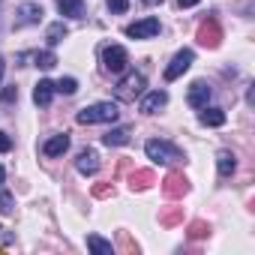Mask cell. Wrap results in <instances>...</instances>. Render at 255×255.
Masks as SVG:
<instances>
[{
	"instance_id": "obj_7",
	"label": "cell",
	"mask_w": 255,
	"mask_h": 255,
	"mask_svg": "<svg viewBox=\"0 0 255 255\" xmlns=\"http://www.w3.org/2000/svg\"><path fill=\"white\" fill-rule=\"evenodd\" d=\"M156 33H159V18H141V21L126 27V36L129 39H150Z\"/></svg>"
},
{
	"instance_id": "obj_3",
	"label": "cell",
	"mask_w": 255,
	"mask_h": 255,
	"mask_svg": "<svg viewBox=\"0 0 255 255\" xmlns=\"http://www.w3.org/2000/svg\"><path fill=\"white\" fill-rule=\"evenodd\" d=\"M144 153H147V159H153V162H183V159H186L180 147H174V144H168V141H159V138H150V141L144 144Z\"/></svg>"
},
{
	"instance_id": "obj_35",
	"label": "cell",
	"mask_w": 255,
	"mask_h": 255,
	"mask_svg": "<svg viewBox=\"0 0 255 255\" xmlns=\"http://www.w3.org/2000/svg\"><path fill=\"white\" fill-rule=\"evenodd\" d=\"M0 234H3V228H0Z\"/></svg>"
},
{
	"instance_id": "obj_10",
	"label": "cell",
	"mask_w": 255,
	"mask_h": 255,
	"mask_svg": "<svg viewBox=\"0 0 255 255\" xmlns=\"http://www.w3.org/2000/svg\"><path fill=\"white\" fill-rule=\"evenodd\" d=\"M186 102L192 108H204L210 102V84L207 81H192L189 84V93H186Z\"/></svg>"
},
{
	"instance_id": "obj_4",
	"label": "cell",
	"mask_w": 255,
	"mask_h": 255,
	"mask_svg": "<svg viewBox=\"0 0 255 255\" xmlns=\"http://www.w3.org/2000/svg\"><path fill=\"white\" fill-rule=\"evenodd\" d=\"M126 63H129V54H126L123 45H105L102 48V66H105V72L120 75L126 69Z\"/></svg>"
},
{
	"instance_id": "obj_5",
	"label": "cell",
	"mask_w": 255,
	"mask_h": 255,
	"mask_svg": "<svg viewBox=\"0 0 255 255\" xmlns=\"http://www.w3.org/2000/svg\"><path fill=\"white\" fill-rule=\"evenodd\" d=\"M192 60H195V51L192 48H183V51H177L174 57H171V63L165 66V81H177L189 66H192Z\"/></svg>"
},
{
	"instance_id": "obj_15",
	"label": "cell",
	"mask_w": 255,
	"mask_h": 255,
	"mask_svg": "<svg viewBox=\"0 0 255 255\" xmlns=\"http://www.w3.org/2000/svg\"><path fill=\"white\" fill-rule=\"evenodd\" d=\"M102 144H105V147H123V144H129V129H126V126L108 129V132L102 135Z\"/></svg>"
},
{
	"instance_id": "obj_26",
	"label": "cell",
	"mask_w": 255,
	"mask_h": 255,
	"mask_svg": "<svg viewBox=\"0 0 255 255\" xmlns=\"http://www.w3.org/2000/svg\"><path fill=\"white\" fill-rule=\"evenodd\" d=\"M105 3H108V9H111V12H117V15L129 9V0H105Z\"/></svg>"
},
{
	"instance_id": "obj_30",
	"label": "cell",
	"mask_w": 255,
	"mask_h": 255,
	"mask_svg": "<svg viewBox=\"0 0 255 255\" xmlns=\"http://www.w3.org/2000/svg\"><path fill=\"white\" fill-rule=\"evenodd\" d=\"M114 192V186H108V183H102V186H93V195L96 198H105V195H111Z\"/></svg>"
},
{
	"instance_id": "obj_19",
	"label": "cell",
	"mask_w": 255,
	"mask_h": 255,
	"mask_svg": "<svg viewBox=\"0 0 255 255\" xmlns=\"http://www.w3.org/2000/svg\"><path fill=\"white\" fill-rule=\"evenodd\" d=\"M66 33H69V30H66V24H63V21H54V24L45 30V42L54 48V45H60V42L66 39Z\"/></svg>"
},
{
	"instance_id": "obj_27",
	"label": "cell",
	"mask_w": 255,
	"mask_h": 255,
	"mask_svg": "<svg viewBox=\"0 0 255 255\" xmlns=\"http://www.w3.org/2000/svg\"><path fill=\"white\" fill-rule=\"evenodd\" d=\"M15 99H18V87H15V84L0 93V102H3V105H6V102H15Z\"/></svg>"
},
{
	"instance_id": "obj_18",
	"label": "cell",
	"mask_w": 255,
	"mask_h": 255,
	"mask_svg": "<svg viewBox=\"0 0 255 255\" xmlns=\"http://www.w3.org/2000/svg\"><path fill=\"white\" fill-rule=\"evenodd\" d=\"M198 120L204 123V126H222L225 123V111L222 108H201V114H198Z\"/></svg>"
},
{
	"instance_id": "obj_20",
	"label": "cell",
	"mask_w": 255,
	"mask_h": 255,
	"mask_svg": "<svg viewBox=\"0 0 255 255\" xmlns=\"http://www.w3.org/2000/svg\"><path fill=\"white\" fill-rule=\"evenodd\" d=\"M87 249L96 252V255H114V246L108 240H102L99 234H87Z\"/></svg>"
},
{
	"instance_id": "obj_12",
	"label": "cell",
	"mask_w": 255,
	"mask_h": 255,
	"mask_svg": "<svg viewBox=\"0 0 255 255\" xmlns=\"http://www.w3.org/2000/svg\"><path fill=\"white\" fill-rule=\"evenodd\" d=\"M51 96H54V81L42 78V81L33 87V102H36L39 108H48V105H51Z\"/></svg>"
},
{
	"instance_id": "obj_24",
	"label": "cell",
	"mask_w": 255,
	"mask_h": 255,
	"mask_svg": "<svg viewBox=\"0 0 255 255\" xmlns=\"http://www.w3.org/2000/svg\"><path fill=\"white\" fill-rule=\"evenodd\" d=\"M54 90L63 93V96H72V93L78 90V81H75V78H60V81L54 84Z\"/></svg>"
},
{
	"instance_id": "obj_22",
	"label": "cell",
	"mask_w": 255,
	"mask_h": 255,
	"mask_svg": "<svg viewBox=\"0 0 255 255\" xmlns=\"http://www.w3.org/2000/svg\"><path fill=\"white\" fill-rule=\"evenodd\" d=\"M33 60H36V66H39V69H51V66L57 63V54H54V51H36V54H33Z\"/></svg>"
},
{
	"instance_id": "obj_9",
	"label": "cell",
	"mask_w": 255,
	"mask_h": 255,
	"mask_svg": "<svg viewBox=\"0 0 255 255\" xmlns=\"http://www.w3.org/2000/svg\"><path fill=\"white\" fill-rule=\"evenodd\" d=\"M42 6L36 3H21L18 6V15H15V27H27V24H39L42 21Z\"/></svg>"
},
{
	"instance_id": "obj_31",
	"label": "cell",
	"mask_w": 255,
	"mask_h": 255,
	"mask_svg": "<svg viewBox=\"0 0 255 255\" xmlns=\"http://www.w3.org/2000/svg\"><path fill=\"white\" fill-rule=\"evenodd\" d=\"M177 3H180V6H195L198 0H177Z\"/></svg>"
},
{
	"instance_id": "obj_32",
	"label": "cell",
	"mask_w": 255,
	"mask_h": 255,
	"mask_svg": "<svg viewBox=\"0 0 255 255\" xmlns=\"http://www.w3.org/2000/svg\"><path fill=\"white\" fill-rule=\"evenodd\" d=\"M3 177H6V171H3V165H0V186H3Z\"/></svg>"
},
{
	"instance_id": "obj_6",
	"label": "cell",
	"mask_w": 255,
	"mask_h": 255,
	"mask_svg": "<svg viewBox=\"0 0 255 255\" xmlns=\"http://www.w3.org/2000/svg\"><path fill=\"white\" fill-rule=\"evenodd\" d=\"M162 192H165V198H183V195L189 192V180H186L180 171H171V174H165V180H162Z\"/></svg>"
},
{
	"instance_id": "obj_28",
	"label": "cell",
	"mask_w": 255,
	"mask_h": 255,
	"mask_svg": "<svg viewBox=\"0 0 255 255\" xmlns=\"http://www.w3.org/2000/svg\"><path fill=\"white\" fill-rule=\"evenodd\" d=\"M0 210H3V213H12V195H9V192H0Z\"/></svg>"
},
{
	"instance_id": "obj_1",
	"label": "cell",
	"mask_w": 255,
	"mask_h": 255,
	"mask_svg": "<svg viewBox=\"0 0 255 255\" xmlns=\"http://www.w3.org/2000/svg\"><path fill=\"white\" fill-rule=\"evenodd\" d=\"M117 117H120L117 102H93L78 111V123H87V126L90 123H114Z\"/></svg>"
},
{
	"instance_id": "obj_34",
	"label": "cell",
	"mask_w": 255,
	"mask_h": 255,
	"mask_svg": "<svg viewBox=\"0 0 255 255\" xmlns=\"http://www.w3.org/2000/svg\"><path fill=\"white\" fill-rule=\"evenodd\" d=\"M144 3H147V6H153V3H162V0H144Z\"/></svg>"
},
{
	"instance_id": "obj_16",
	"label": "cell",
	"mask_w": 255,
	"mask_h": 255,
	"mask_svg": "<svg viewBox=\"0 0 255 255\" xmlns=\"http://www.w3.org/2000/svg\"><path fill=\"white\" fill-rule=\"evenodd\" d=\"M216 168H219L222 177H231L234 168H237V156H234L231 150H219V153H216Z\"/></svg>"
},
{
	"instance_id": "obj_2",
	"label": "cell",
	"mask_w": 255,
	"mask_h": 255,
	"mask_svg": "<svg viewBox=\"0 0 255 255\" xmlns=\"http://www.w3.org/2000/svg\"><path fill=\"white\" fill-rule=\"evenodd\" d=\"M144 87H147L144 72H126V75L117 81L114 93H117V99H120V102H132L135 96H141V93H144Z\"/></svg>"
},
{
	"instance_id": "obj_25",
	"label": "cell",
	"mask_w": 255,
	"mask_h": 255,
	"mask_svg": "<svg viewBox=\"0 0 255 255\" xmlns=\"http://www.w3.org/2000/svg\"><path fill=\"white\" fill-rule=\"evenodd\" d=\"M210 228H207V222H201V219H195L192 225H189V237H204Z\"/></svg>"
},
{
	"instance_id": "obj_21",
	"label": "cell",
	"mask_w": 255,
	"mask_h": 255,
	"mask_svg": "<svg viewBox=\"0 0 255 255\" xmlns=\"http://www.w3.org/2000/svg\"><path fill=\"white\" fill-rule=\"evenodd\" d=\"M153 180H156V177H153V171H135V174L129 177V186L141 192V189H150V183H153Z\"/></svg>"
},
{
	"instance_id": "obj_29",
	"label": "cell",
	"mask_w": 255,
	"mask_h": 255,
	"mask_svg": "<svg viewBox=\"0 0 255 255\" xmlns=\"http://www.w3.org/2000/svg\"><path fill=\"white\" fill-rule=\"evenodd\" d=\"M9 150H12V138L0 129V153H9Z\"/></svg>"
},
{
	"instance_id": "obj_23",
	"label": "cell",
	"mask_w": 255,
	"mask_h": 255,
	"mask_svg": "<svg viewBox=\"0 0 255 255\" xmlns=\"http://www.w3.org/2000/svg\"><path fill=\"white\" fill-rule=\"evenodd\" d=\"M180 219H183V210H180V207H171V210H165V213L159 216V225L168 228V225H177Z\"/></svg>"
},
{
	"instance_id": "obj_33",
	"label": "cell",
	"mask_w": 255,
	"mask_h": 255,
	"mask_svg": "<svg viewBox=\"0 0 255 255\" xmlns=\"http://www.w3.org/2000/svg\"><path fill=\"white\" fill-rule=\"evenodd\" d=\"M3 69H6V63H3V57H0V78H3Z\"/></svg>"
},
{
	"instance_id": "obj_8",
	"label": "cell",
	"mask_w": 255,
	"mask_h": 255,
	"mask_svg": "<svg viewBox=\"0 0 255 255\" xmlns=\"http://www.w3.org/2000/svg\"><path fill=\"white\" fill-rule=\"evenodd\" d=\"M219 39H222L219 21H216V18H207V21L198 27V42H201V45H207V48H216V45H219Z\"/></svg>"
},
{
	"instance_id": "obj_14",
	"label": "cell",
	"mask_w": 255,
	"mask_h": 255,
	"mask_svg": "<svg viewBox=\"0 0 255 255\" xmlns=\"http://www.w3.org/2000/svg\"><path fill=\"white\" fill-rule=\"evenodd\" d=\"M75 168H78L81 174H96V171H99V156H96V150H81L78 159H75Z\"/></svg>"
},
{
	"instance_id": "obj_13",
	"label": "cell",
	"mask_w": 255,
	"mask_h": 255,
	"mask_svg": "<svg viewBox=\"0 0 255 255\" xmlns=\"http://www.w3.org/2000/svg\"><path fill=\"white\" fill-rule=\"evenodd\" d=\"M66 150H69V135H66V132L51 135V138L42 144V153H45V156H60V153H66Z\"/></svg>"
},
{
	"instance_id": "obj_17",
	"label": "cell",
	"mask_w": 255,
	"mask_h": 255,
	"mask_svg": "<svg viewBox=\"0 0 255 255\" xmlns=\"http://www.w3.org/2000/svg\"><path fill=\"white\" fill-rule=\"evenodd\" d=\"M57 9L66 18H81L84 15V0H57Z\"/></svg>"
},
{
	"instance_id": "obj_11",
	"label": "cell",
	"mask_w": 255,
	"mask_h": 255,
	"mask_svg": "<svg viewBox=\"0 0 255 255\" xmlns=\"http://www.w3.org/2000/svg\"><path fill=\"white\" fill-rule=\"evenodd\" d=\"M165 102H168V93L165 90H153V93H147L141 99V114H156L159 108H165Z\"/></svg>"
}]
</instances>
